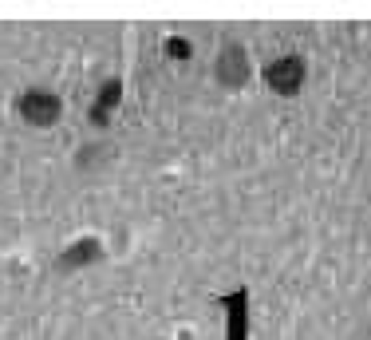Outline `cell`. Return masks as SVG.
<instances>
[{"instance_id":"6da1fadb","label":"cell","mask_w":371,"mask_h":340,"mask_svg":"<svg viewBox=\"0 0 371 340\" xmlns=\"http://www.w3.org/2000/svg\"><path fill=\"white\" fill-rule=\"evenodd\" d=\"M308 79V68H304L300 56H277L273 64H265V84L277 95H296Z\"/></svg>"},{"instance_id":"7a4b0ae2","label":"cell","mask_w":371,"mask_h":340,"mask_svg":"<svg viewBox=\"0 0 371 340\" xmlns=\"http://www.w3.org/2000/svg\"><path fill=\"white\" fill-rule=\"evenodd\" d=\"M59 111H63V103H59V95L48 91V87H32V91L20 95V115H24V123H32V127H51V123L59 119Z\"/></svg>"},{"instance_id":"3957f363","label":"cell","mask_w":371,"mask_h":340,"mask_svg":"<svg viewBox=\"0 0 371 340\" xmlns=\"http://www.w3.org/2000/svg\"><path fill=\"white\" fill-rule=\"evenodd\" d=\"M218 84L221 87H245L249 84V76H253V68H249V56H245V48L241 44H225L221 48V56H218Z\"/></svg>"},{"instance_id":"277c9868","label":"cell","mask_w":371,"mask_h":340,"mask_svg":"<svg viewBox=\"0 0 371 340\" xmlns=\"http://www.w3.org/2000/svg\"><path fill=\"white\" fill-rule=\"evenodd\" d=\"M221 309H225V340H249V289L225 293Z\"/></svg>"},{"instance_id":"5b68a950","label":"cell","mask_w":371,"mask_h":340,"mask_svg":"<svg viewBox=\"0 0 371 340\" xmlns=\"http://www.w3.org/2000/svg\"><path fill=\"white\" fill-rule=\"evenodd\" d=\"M118 103H123V79H107L103 91H99V99L91 103V123H95V127H107L111 111H115Z\"/></svg>"},{"instance_id":"8992f818","label":"cell","mask_w":371,"mask_h":340,"mask_svg":"<svg viewBox=\"0 0 371 340\" xmlns=\"http://www.w3.org/2000/svg\"><path fill=\"white\" fill-rule=\"evenodd\" d=\"M103 257V241L99 238H79L76 246L63 249V257H59V269H79V265H91Z\"/></svg>"},{"instance_id":"52a82bcc","label":"cell","mask_w":371,"mask_h":340,"mask_svg":"<svg viewBox=\"0 0 371 340\" xmlns=\"http://www.w3.org/2000/svg\"><path fill=\"white\" fill-rule=\"evenodd\" d=\"M166 56H174V60H190V56H194V44L190 40H166Z\"/></svg>"}]
</instances>
